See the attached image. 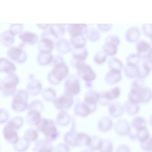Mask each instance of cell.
Returning a JSON list of instances; mask_svg holds the SVG:
<instances>
[{
    "label": "cell",
    "instance_id": "3",
    "mask_svg": "<svg viewBox=\"0 0 152 152\" xmlns=\"http://www.w3.org/2000/svg\"><path fill=\"white\" fill-rule=\"evenodd\" d=\"M25 94H18L14 98L12 107L17 112H20L24 111L26 108V97Z\"/></svg>",
    "mask_w": 152,
    "mask_h": 152
},
{
    "label": "cell",
    "instance_id": "6",
    "mask_svg": "<svg viewBox=\"0 0 152 152\" xmlns=\"http://www.w3.org/2000/svg\"><path fill=\"white\" fill-rule=\"evenodd\" d=\"M52 147L49 141L40 140L35 143L34 152H52Z\"/></svg>",
    "mask_w": 152,
    "mask_h": 152
},
{
    "label": "cell",
    "instance_id": "8",
    "mask_svg": "<svg viewBox=\"0 0 152 152\" xmlns=\"http://www.w3.org/2000/svg\"><path fill=\"white\" fill-rule=\"evenodd\" d=\"M25 138L28 141H34L38 138V134L37 132L34 129H30L25 133Z\"/></svg>",
    "mask_w": 152,
    "mask_h": 152
},
{
    "label": "cell",
    "instance_id": "1",
    "mask_svg": "<svg viewBox=\"0 0 152 152\" xmlns=\"http://www.w3.org/2000/svg\"><path fill=\"white\" fill-rule=\"evenodd\" d=\"M23 124V118L16 117L10 120L3 129L4 138L10 143L14 144L19 141L17 131Z\"/></svg>",
    "mask_w": 152,
    "mask_h": 152
},
{
    "label": "cell",
    "instance_id": "7",
    "mask_svg": "<svg viewBox=\"0 0 152 152\" xmlns=\"http://www.w3.org/2000/svg\"><path fill=\"white\" fill-rule=\"evenodd\" d=\"M91 112V109L88 104L83 103L82 104H79L75 107V113L76 115L81 116L88 115Z\"/></svg>",
    "mask_w": 152,
    "mask_h": 152
},
{
    "label": "cell",
    "instance_id": "2",
    "mask_svg": "<svg viewBox=\"0 0 152 152\" xmlns=\"http://www.w3.org/2000/svg\"><path fill=\"white\" fill-rule=\"evenodd\" d=\"M38 129L45 135L47 138L46 140L49 142L55 140L58 136L57 129L51 120L42 119L38 125Z\"/></svg>",
    "mask_w": 152,
    "mask_h": 152
},
{
    "label": "cell",
    "instance_id": "4",
    "mask_svg": "<svg viewBox=\"0 0 152 152\" xmlns=\"http://www.w3.org/2000/svg\"><path fill=\"white\" fill-rule=\"evenodd\" d=\"M73 104V99L70 96H61L58 99L54 101V104L58 109H62L70 107Z\"/></svg>",
    "mask_w": 152,
    "mask_h": 152
},
{
    "label": "cell",
    "instance_id": "5",
    "mask_svg": "<svg viewBox=\"0 0 152 152\" xmlns=\"http://www.w3.org/2000/svg\"><path fill=\"white\" fill-rule=\"evenodd\" d=\"M26 121L31 125H39L42 121L39 111L34 109H29L26 116Z\"/></svg>",
    "mask_w": 152,
    "mask_h": 152
},
{
    "label": "cell",
    "instance_id": "9",
    "mask_svg": "<svg viewBox=\"0 0 152 152\" xmlns=\"http://www.w3.org/2000/svg\"><path fill=\"white\" fill-rule=\"evenodd\" d=\"M22 38L26 42H31L34 39V36L31 34H26L22 36Z\"/></svg>",
    "mask_w": 152,
    "mask_h": 152
}]
</instances>
